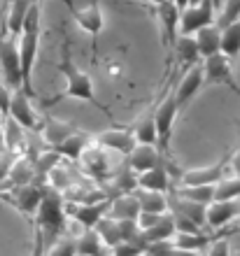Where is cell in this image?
Here are the masks:
<instances>
[{
	"label": "cell",
	"mask_w": 240,
	"mask_h": 256,
	"mask_svg": "<svg viewBox=\"0 0 240 256\" xmlns=\"http://www.w3.org/2000/svg\"><path fill=\"white\" fill-rule=\"evenodd\" d=\"M94 144H98L100 149H112V152H119V154L128 156L133 152V147L138 144L131 130H124V128H110V130H103V133L94 135L91 138Z\"/></svg>",
	"instance_id": "obj_15"
},
{
	"label": "cell",
	"mask_w": 240,
	"mask_h": 256,
	"mask_svg": "<svg viewBox=\"0 0 240 256\" xmlns=\"http://www.w3.org/2000/svg\"><path fill=\"white\" fill-rule=\"evenodd\" d=\"M203 82L205 86H228L231 91L240 96V86L235 82V74H233V66L228 61L226 56H210L203 61Z\"/></svg>",
	"instance_id": "obj_7"
},
{
	"label": "cell",
	"mask_w": 240,
	"mask_h": 256,
	"mask_svg": "<svg viewBox=\"0 0 240 256\" xmlns=\"http://www.w3.org/2000/svg\"><path fill=\"white\" fill-rule=\"evenodd\" d=\"M156 14H159V24H161V30H163V44H166L168 52H173L175 42L180 38V10L166 0L156 7Z\"/></svg>",
	"instance_id": "obj_16"
},
{
	"label": "cell",
	"mask_w": 240,
	"mask_h": 256,
	"mask_svg": "<svg viewBox=\"0 0 240 256\" xmlns=\"http://www.w3.org/2000/svg\"><path fill=\"white\" fill-rule=\"evenodd\" d=\"M235 21H240V0H226L224 7H221L219 16L214 19V26L221 30V28L231 26V24H235Z\"/></svg>",
	"instance_id": "obj_34"
},
{
	"label": "cell",
	"mask_w": 240,
	"mask_h": 256,
	"mask_svg": "<svg viewBox=\"0 0 240 256\" xmlns=\"http://www.w3.org/2000/svg\"><path fill=\"white\" fill-rule=\"evenodd\" d=\"M173 52H175V56H177V63H180V66H184L187 70L191 66L203 63V61H200V56H198V49H196V42H193V38H189V35L177 38Z\"/></svg>",
	"instance_id": "obj_28"
},
{
	"label": "cell",
	"mask_w": 240,
	"mask_h": 256,
	"mask_svg": "<svg viewBox=\"0 0 240 256\" xmlns=\"http://www.w3.org/2000/svg\"><path fill=\"white\" fill-rule=\"evenodd\" d=\"M138 256H149V254H145V252H142V254H138Z\"/></svg>",
	"instance_id": "obj_48"
},
{
	"label": "cell",
	"mask_w": 240,
	"mask_h": 256,
	"mask_svg": "<svg viewBox=\"0 0 240 256\" xmlns=\"http://www.w3.org/2000/svg\"><path fill=\"white\" fill-rule=\"evenodd\" d=\"M73 16L75 21L80 24V28L84 30V33H89L91 38H98L100 30H103V12H100L98 7V0H94L89 7H84V10H73Z\"/></svg>",
	"instance_id": "obj_20"
},
{
	"label": "cell",
	"mask_w": 240,
	"mask_h": 256,
	"mask_svg": "<svg viewBox=\"0 0 240 256\" xmlns=\"http://www.w3.org/2000/svg\"><path fill=\"white\" fill-rule=\"evenodd\" d=\"M45 256H77L75 250V238L70 236H61L54 244H49L45 250Z\"/></svg>",
	"instance_id": "obj_35"
},
{
	"label": "cell",
	"mask_w": 240,
	"mask_h": 256,
	"mask_svg": "<svg viewBox=\"0 0 240 256\" xmlns=\"http://www.w3.org/2000/svg\"><path fill=\"white\" fill-rule=\"evenodd\" d=\"M42 194H45V186H40V184L33 182V184H24V186H14V189L0 191V200L10 202L19 214H24L26 219L33 222L35 212H38V208H40Z\"/></svg>",
	"instance_id": "obj_4"
},
{
	"label": "cell",
	"mask_w": 240,
	"mask_h": 256,
	"mask_svg": "<svg viewBox=\"0 0 240 256\" xmlns=\"http://www.w3.org/2000/svg\"><path fill=\"white\" fill-rule=\"evenodd\" d=\"M214 2L212 0H200L198 5L187 7L180 12V35H189L191 38L193 33H198L200 28L214 26Z\"/></svg>",
	"instance_id": "obj_8"
},
{
	"label": "cell",
	"mask_w": 240,
	"mask_h": 256,
	"mask_svg": "<svg viewBox=\"0 0 240 256\" xmlns=\"http://www.w3.org/2000/svg\"><path fill=\"white\" fill-rule=\"evenodd\" d=\"M231 166H233V177H240V142H238V149H235Z\"/></svg>",
	"instance_id": "obj_42"
},
{
	"label": "cell",
	"mask_w": 240,
	"mask_h": 256,
	"mask_svg": "<svg viewBox=\"0 0 240 256\" xmlns=\"http://www.w3.org/2000/svg\"><path fill=\"white\" fill-rule=\"evenodd\" d=\"M110 200H100V202H87V205H77V202H63L66 216L75 219L84 230H94L96 224L107 214Z\"/></svg>",
	"instance_id": "obj_11"
},
{
	"label": "cell",
	"mask_w": 240,
	"mask_h": 256,
	"mask_svg": "<svg viewBox=\"0 0 240 256\" xmlns=\"http://www.w3.org/2000/svg\"><path fill=\"white\" fill-rule=\"evenodd\" d=\"M5 154V122L0 119V156Z\"/></svg>",
	"instance_id": "obj_43"
},
{
	"label": "cell",
	"mask_w": 240,
	"mask_h": 256,
	"mask_svg": "<svg viewBox=\"0 0 240 256\" xmlns=\"http://www.w3.org/2000/svg\"><path fill=\"white\" fill-rule=\"evenodd\" d=\"M200 0H189V7H193V5H198Z\"/></svg>",
	"instance_id": "obj_47"
},
{
	"label": "cell",
	"mask_w": 240,
	"mask_h": 256,
	"mask_svg": "<svg viewBox=\"0 0 240 256\" xmlns=\"http://www.w3.org/2000/svg\"><path fill=\"white\" fill-rule=\"evenodd\" d=\"M0 80L10 91H19V88L24 91L19 52H17V44H14L12 38H0Z\"/></svg>",
	"instance_id": "obj_6"
},
{
	"label": "cell",
	"mask_w": 240,
	"mask_h": 256,
	"mask_svg": "<svg viewBox=\"0 0 240 256\" xmlns=\"http://www.w3.org/2000/svg\"><path fill=\"white\" fill-rule=\"evenodd\" d=\"M219 35H221V30L217 26L200 28L198 33L191 35L193 42H196V49H198L200 61H205V58H210V56L219 54Z\"/></svg>",
	"instance_id": "obj_22"
},
{
	"label": "cell",
	"mask_w": 240,
	"mask_h": 256,
	"mask_svg": "<svg viewBox=\"0 0 240 256\" xmlns=\"http://www.w3.org/2000/svg\"><path fill=\"white\" fill-rule=\"evenodd\" d=\"M10 98H12V91L3 84V80H0V119L5 122L7 119V110H10Z\"/></svg>",
	"instance_id": "obj_38"
},
{
	"label": "cell",
	"mask_w": 240,
	"mask_h": 256,
	"mask_svg": "<svg viewBox=\"0 0 240 256\" xmlns=\"http://www.w3.org/2000/svg\"><path fill=\"white\" fill-rule=\"evenodd\" d=\"M161 166V154L156 144H135L133 152L128 154V168L133 172H147V170Z\"/></svg>",
	"instance_id": "obj_17"
},
{
	"label": "cell",
	"mask_w": 240,
	"mask_h": 256,
	"mask_svg": "<svg viewBox=\"0 0 240 256\" xmlns=\"http://www.w3.org/2000/svg\"><path fill=\"white\" fill-rule=\"evenodd\" d=\"M77 128L73 126V124H66V122H56V119H45L40 126V133L42 138H45V142H47V147L52 149L54 144H59L61 140H66L70 133H75Z\"/></svg>",
	"instance_id": "obj_27"
},
{
	"label": "cell",
	"mask_w": 240,
	"mask_h": 256,
	"mask_svg": "<svg viewBox=\"0 0 240 256\" xmlns=\"http://www.w3.org/2000/svg\"><path fill=\"white\" fill-rule=\"evenodd\" d=\"M205 86V82H203V63H198V66H191L184 72V77H182L177 84H175V100H177V110H187L189 102L198 96V91Z\"/></svg>",
	"instance_id": "obj_12"
},
{
	"label": "cell",
	"mask_w": 240,
	"mask_h": 256,
	"mask_svg": "<svg viewBox=\"0 0 240 256\" xmlns=\"http://www.w3.org/2000/svg\"><path fill=\"white\" fill-rule=\"evenodd\" d=\"M12 161H14V156H10V154L0 156V189H3V184H5V180H7V172H10Z\"/></svg>",
	"instance_id": "obj_41"
},
{
	"label": "cell",
	"mask_w": 240,
	"mask_h": 256,
	"mask_svg": "<svg viewBox=\"0 0 240 256\" xmlns=\"http://www.w3.org/2000/svg\"><path fill=\"white\" fill-rule=\"evenodd\" d=\"M77 256H105V244L100 242L96 230H82L80 238H75Z\"/></svg>",
	"instance_id": "obj_29"
},
{
	"label": "cell",
	"mask_w": 240,
	"mask_h": 256,
	"mask_svg": "<svg viewBox=\"0 0 240 256\" xmlns=\"http://www.w3.org/2000/svg\"><path fill=\"white\" fill-rule=\"evenodd\" d=\"M142 252H145V244H140V242H119L117 247L110 250V254L112 256H138Z\"/></svg>",
	"instance_id": "obj_36"
},
{
	"label": "cell",
	"mask_w": 240,
	"mask_h": 256,
	"mask_svg": "<svg viewBox=\"0 0 240 256\" xmlns=\"http://www.w3.org/2000/svg\"><path fill=\"white\" fill-rule=\"evenodd\" d=\"M7 119L14 122L21 130H31V133H40V119L35 114L33 105H31V98H28L24 91H12V98H10V110H7Z\"/></svg>",
	"instance_id": "obj_9"
},
{
	"label": "cell",
	"mask_w": 240,
	"mask_h": 256,
	"mask_svg": "<svg viewBox=\"0 0 240 256\" xmlns=\"http://www.w3.org/2000/svg\"><path fill=\"white\" fill-rule=\"evenodd\" d=\"M91 144V138L87 133H82V130H75L66 138V140H61L59 144H54L52 152L54 154H59L61 158H70V161H77L82 156V152Z\"/></svg>",
	"instance_id": "obj_21"
},
{
	"label": "cell",
	"mask_w": 240,
	"mask_h": 256,
	"mask_svg": "<svg viewBox=\"0 0 240 256\" xmlns=\"http://www.w3.org/2000/svg\"><path fill=\"white\" fill-rule=\"evenodd\" d=\"M180 114L177 110V100H175V84H170V88L166 91V96L161 98V102L154 110V126H156V144L166 149L170 133H173V124Z\"/></svg>",
	"instance_id": "obj_5"
},
{
	"label": "cell",
	"mask_w": 240,
	"mask_h": 256,
	"mask_svg": "<svg viewBox=\"0 0 240 256\" xmlns=\"http://www.w3.org/2000/svg\"><path fill=\"white\" fill-rule=\"evenodd\" d=\"M96 236L100 238V242L105 244V250H112L117 244L121 242V236H119V222H114L110 216H103L98 224H96Z\"/></svg>",
	"instance_id": "obj_30"
},
{
	"label": "cell",
	"mask_w": 240,
	"mask_h": 256,
	"mask_svg": "<svg viewBox=\"0 0 240 256\" xmlns=\"http://www.w3.org/2000/svg\"><path fill=\"white\" fill-rule=\"evenodd\" d=\"M31 2L33 0H14L12 5L7 7V33L10 38H19L21 28H24V21H26V14L31 10Z\"/></svg>",
	"instance_id": "obj_26"
},
{
	"label": "cell",
	"mask_w": 240,
	"mask_h": 256,
	"mask_svg": "<svg viewBox=\"0 0 240 256\" xmlns=\"http://www.w3.org/2000/svg\"><path fill=\"white\" fill-rule=\"evenodd\" d=\"M133 138L138 144H156V126H154V110H149L145 116L138 119L133 126Z\"/></svg>",
	"instance_id": "obj_31"
},
{
	"label": "cell",
	"mask_w": 240,
	"mask_h": 256,
	"mask_svg": "<svg viewBox=\"0 0 240 256\" xmlns=\"http://www.w3.org/2000/svg\"><path fill=\"white\" fill-rule=\"evenodd\" d=\"M12 2H14V0H3V10H7V7L12 5Z\"/></svg>",
	"instance_id": "obj_45"
},
{
	"label": "cell",
	"mask_w": 240,
	"mask_h": 256,
	"mask_svg": "<svg viewBox=\"0 0 240 256\" xmlns=\"http://www.w3.org/2000/svg\"><path fill=\"white\" fill-rule=\"evenodd\" d=\"M45 240H42V236L38 233V230L33 228V244H31V256H45Z\"/></svg>",
	"instance_id": "obj_40"
},
{
	"label": "cell",
	"mask_w": 240,
	"mask_h": 256,
	"mask_svg": "<svg viewBox=\"0 0 240 256\" xmlns=\"http://www.w3.org/2000/svg\"><path fill=\"white\" fill-rule=\"evenodd\" d=\"M149 2H152V5H156V7H159L161 2H166V0H149Z\"/></svg>",
	"instance_id": "obj_46"
},
{
	"label": "cell",
	"mask_w": 240,
	"mask_h": 256,
	"mask_svg": "<svg viewBox=\"0 0 240 256\" xmlns=\"http://www.w3.org/2000/svg\"><path fill=\"white\" fill-rule=\"evenodd\" d=\"M175 196L198 205H210L214 200V186H177Z\"/></svg>",
	"instance_id": "obj_32"
},
{
	"label": "cell",
	"mask_w": 240,
	"mask_h": 256,
	"mask_svg": "<svg viewBox=\"0 0 240 256\" xmlns=\"http://www.w3.org/2000/svg\"><path fill=\"white\" fill-rule=\"evenodd\" d=\"M82 168V177H87L91 182H103L110 177V158H107V152L105 149H100L98 144H89L82 156L77 158Z\"/></svg>",
	"instance_id": "obj_10"
},
{
	"label": "cell",
	"mask_w": 240,
	"mask_h": 256,
	"mask_svg": "<svg viewBox=\"0 0 240 256\" xmlns=\"http://www.w3.org/2000/svg\"><path fill=\"white\" fill-rule=\"evenodd\" d=\"M38 47H40V5L31 2V10L26 14L24 28L19 33V66H21V82H24V91L26 96H33V66L38 58Z\"/></svg>",
	"instance_id": "obj_1"
},
{
	"label": "cell",
	"mask_w": 240,
	"mask_h": 256,
	"mask_svg": "<svg viewBox=\"0 0 240 256\" xmlns=\"http://www.w3.org/2000/svg\"><path fill=\"white\" fill-rule=\"evenodd\" d=\"M228 166V158H221L214 166L198 170H184L180 175V186H214V184L224 180V170Z\"/></svg>",
	"instance_id": "obj_14"
},
{
	"label": "cell",
	"mask_w": 240,
	"mask_h": 256,
	"mask_svg": "<svg viewBox=\"0 0 240 256\" xmlns=\"http://www.w3.org/2000/svg\"><path fill=\"white\" fill-rule=\"evenodd\" d=\"M135 186L142 191H154V194H166L170 189V172L166 170V166L161 163L156 168L147 170V172H140L135 177Z\"/></svg>",
	"instance_id": "obj_18"
},
{
	"label": "cell",
	"mask_w": 240,
	"mask_h": 256,
	"mask_svg": "<svg viewBox=\"0 0 240 256\" xmlns=\"http://www.w3.org/2000/svg\"><path fill=\"white\" fill-rule=\"evenodd\" d=\"M207 256H231V244H228L226 236H219L210 247L205 250Z\"/></svg>",
	"instance_id": "obj_37"
},
{
	"label": "cell",
	"mask_w": 240,
	"mask_h": 256,
	"mask_svg": "<svg viewBox=\"0 0 240 256\" xmlns=\"http://www.w3.org/2000/svg\"><path fill=\"white\" fill-rule=\"evenodd\" d=\"M238 98H240V96H238Z\"/></svg>",
	"instance_id": "obj_49"
},
{
	"label": "cell",
	"mask_w": 240,
	"mask_h": 256,
	"mask_svg": "<svg viewBox=\"0 0 240 256\" xmlns=\"http://www.w3.org/2000/svg\"><path fill=\"white\" fill-rule=\"evenodd\" d=\"M140 214V208H138V200H135L133 194H121L114 196L110 200V208H107V214L114 222H135Z\"/></svg>",
	"instance_id": "obj_19"
},
{
	"label": "cell",
	"mask_w": 240,
	"mask_h": 256,
	"mask_svg": "<svg viewBox=\"0 0 240 256\" xmlns=\"http://www.w3.org/2000/svg\"><path fill=\"white\" fill-rule=\"evenodd\" d=\"M219 54L226 56L231 63L240 56V21H235V24H231V26H226V28H221Z\"/></svg>",
	"instance_id": "obj_25"
},
{
	"label": "cell",
	"mask_w": 240,
	"mask_h": 256,
	"mask_svg": "<svg viewBox=\"0 0 240 256\" xmlns=\"http://www.w3.org/2000/svg\"><path fill=\"white\" fill-rule=\"evenodd\" d=\"M175 238V224H173V214L166 212L159 222L154 224L149 230H142L140 240L142 244H156V242H170Z\"/></svg>",
	"instance_id": "obj_23"
},
{
	"label": "cell",
	"mask_w": 240,
	"mask_h": 256,
	"mask_svg": "<svg viewBox=\"0 0 240 256\" xmlns=\"http://www.w3.org/2000/svg\"><path fill=\"white\" fill-rule=\"evenodd\" d=\"M133 196H135V200H138L140 212H147V214H166L168 212V196L166 194H154V191L135 189Z\"/></svg>",
	"instance_id": "obj_24"
},
{
	"label": "cell",
	"mask_w": 240,
	"mask_h": 256,
	"mask_svg": "<svg viewBox=\"0 0 240 256\" xmlns=\"http://www.w3.org/2000/svg\"><path fill=\"white\" fill-rule=\"evenodd\" d=\"M31 226L42 236L45 247H47V244H54L61 236H66L68 216H66V210H63V198H61V194H56V191L45 186L40 208L35 212Z\"/></svg>",
	"instance_id": "obj_2"
},
{
	"label": "cell",
	"mask_w": 240,
	"mask_h": 256,
	"mask_svg": "<svg viewBox=\"0 0 240 256\" xmlns=\"http://www.w3.org/2000/svg\"><path fill=\"white\" fill-rule=\"evenodd\" d=\"M170 2H173V5L177 7L180 12H182V10H187V7H189V0H170Z\"/></svg>",
	"instance_id": "obj_44"
},
{
	"label": "cell",
	"mask_w": 240,
	"mask_h": 256,
	"mask_svg": "<svg viewBox=\"0 0 240 256\" xmlns=\"http://www.w3.org/2000/svg\"><path fill=\"white\" fill-rule=\"evenodd\" d=\"M235 219H240V200H212L205 208V226L212 230L226 228Z\"/></svg>",
	"instance_id": "obj_13"
},
{
	"label": "cell",
	"mask_w": 240,
	"mask_h": 256,
	"mask_svg": "<svg viewBox=\"0 0 240 256\" xmlns=\"http://www.w3.org/2000/svg\"><path fill=\"white\" fill-rule=\"evenodd\" d=\"M59 70H61V74H63V80H66V91H63V96H66V98L89 102V105H94L96 110H100V112L110 114V112H107V110L98 102V98H96L94 82H91V77H89L84 70H80V68L73 63L68 47L63 49V58H61V68H59Z\"/></svg>",
	"instance_id": "obj_3"
},
{
	"label": "cell",
	"mask_w": 240,
	"mask_h": 256,
	"mask_svg": "<svg viewBox=\"0 0 240 256\" xmlns=\"http://www.w3.org/2000/svg\"><path fill=\"white\" fill-rule=\"evenodd\" d=\"M214 200H240V177H224L214 184Z\"/></svg>",
	"instance_id": "obj_33"
},
{
	"label": "cell",
	"mask_w": 240,
	"mask_h": 256,
	"mask_svg": "<svg viewBox=\"0 0 240 256\" xmlns=\"http://www.w3.org/2000/svg\"><path fill=\"white\" fill-rule=\"evenodd\" d=\"M161 216H163V214H147V212H140V214H138V219H135V224H138V228H140V233H142V230L152 228Z\"/></svg>",
	"instance_id": "obj_39"
}]
</instances>
